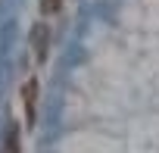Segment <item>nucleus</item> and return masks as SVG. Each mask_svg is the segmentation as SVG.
Returning <instances> with one entry per match:
<instances>
[{"label":"nucleus","mask_w":159,"mask_h":153,"mask_svg":"<svg viewBox=\"0 0 159 153\" xmlns=\"http://www.w3.org/2000/svg\"><path fill=\"white\" fill-rule=\"evenodd\" d=\"M31 53H34V63H47L50 56V28L44 22L31 28Z\"/></svg>","instance_id":"obj_1"},{"label":"nucleus","mask_w":159,"mask_h":153,"mask_svg":"<svg viewBox=\"0 0 159 153\" xmlns=\"http://www.w3.org/2000/svg\"><path fill=\"white\" fill-rule=\"evenodd\" d=\"M38 91H41L38 78H28V81L22 85V106H25L28 125H34V119H38Z\"/></svg>","instance_id":"obj_2"},{"label":"nucleus","mask_w":159,"mask_h":153,"mask_svg":"<svg viewBox=\"0 0 159 153\" xmlns=\"http://www.w3.org/2000/svg\"><path fill=\"white\" fill-rule=\"evenodd\" d=\"M7 153H19V128L13 125L10 134H7Z\"/></svg>","instance_id":"obj_3"},{"label":"nucleus","mask_w":159,"mask_h":153,"mask_svg":"<svg viewBox=\"0 0 159 153\" xmlns=\"http://www.w3.org/2000/svg\"><path fill=\"white\" fill-rule=\"evenodd\" d=\"M59 7H62V0H41L44 16H56V13H59Z\"/></svg>","instance_id":"obj_4"}]
</instances>
